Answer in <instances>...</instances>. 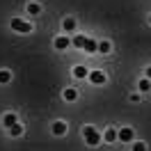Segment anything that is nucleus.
I'll use <instances>...</instances> for the list:
<instances>
[{
    "label": "nucleus",
    "mask_w": 151,
    "mask_h": 151,
    "mask_svg": "<svg viewBox=\"0 0 151 151\" xmlns=\"http://www.w3.org/2000/svg\"><path fill=\"white\" fill-rule=\"evenodd\" d=\"M83 135H85V144L87 147H96V144L101 142V135H99L92 126H85V128H83Z\"/></svg>",
    "instance_id": "nucleus-1"
},
{
    "label": "nucleus",
    "mask_w": 151,
    "mask_h": 151,
    "mask_svg": "<svg viewBox=\"0 0 151 151\" xmlns=\"http://www.w3.org/2000/svg\"><path fill=\"white\" fill-rule=\"evenodd\" d=\"M12 30H16V32H21V35H28V32H32V25H30L28 21H21V19H12Z\"/></svg>",
    "instance_id": "nucleus-2"
},
{
    "label": "nucleus",
    "mask_w": 151,
    "mask_h": 151,
    "mask_svg": "<svg viewBox=\"0 0 151 151\" xmlns=\"http://www.w3.org/2000/svg\"><path fill=\"white\" fill-rule=\"evenodd\" d=\"M53 46H55L57 50H66V48L71 46V39H69V37H55Z\"/></svg>",
    "instance_id": "nucleus-3"
},
{
    "label": "nucleus",
    "mask_w": 151,
    "mask_h": 151,
    "mask_svg": "<svg viewBox=\"0 0 151 151\" xmlns=\"http://www.w3.org/2000/svg\"><path fill=\"white\" fill-rule=\"evenodd\" d=\"M87 78H89L94 85H103V83H105V73H103V71H89Z\"/></svg>",
    "instance_id": "nucleus-4"
},
{
    "label": "nucleus",
    "mask_w": 151,
    "mask_h": 151,
    "mask_svg": "<svg viewBox=\"0 0 151 151\" xmlns=\"http://www.w3.org/2000/svg\"><path fill=\"white\" fill-rule=\"evenodd\" d=\"M50 131H53V135L62 137V135H66V124L64 122H55L53 126H50Z\"/></svg>",
    "instance_id": "nucleus-5"
},
{
    "label": "nucleus",
    "mask_w": 151,
    "mask_h": 151,
    "mask_svg": "<svg viewBox=\"0 0 151 151\" xmlns=\"http://www.w3.org/2000/svg\"><path fill=\"white\" fill-rule=\"evenodd\" d=\"M133 128H122V131L117 133V140H122V142H131L133 140Z\"/></svg>",
    "instance_id": "nucleus-6"
},
{
    "label": "nucleus",
    "mask_w": 151,
    "mask_h": 151,
    "mask_svg": "<svg viewBox=\"0 0 151 151\" xmlns=\"http://www.w3.org/2000/svg\"><path fill=\"white\" fill-rule=\"evenodd\" d=\"M16 122H19V117H16L14 112H7L5 117H2V126H5V128H12Z\"/></svg>",
    "instance_id": "nucleus-7"
},
{
    "label": "nucleus",
    "mask_w": 151,
    "mask_h": 151,
    "mask_svg": "<svg viewBox=\"0 0 151 151\" xmlns=\"http://www.w3.org/2000/svg\"><path fill=\"white\" fill-rule=\"evenodd\" d=\"M62 96H64V101H76V99H78V92H76L73 87H66L64 92H62Z\"/></svg>",
    "instance_id": "nucleus-8"
},
{
    "label": "nucleus",
    "mask_w": 151,
    "mask_h": 151,
    "mask_svg": "<svg viewBox=\"0 0 151 151\" xmlns=\"http://www.w3.org/2000/svg\"><path fill=\"white\" fill-rule=\"evenodd\" d=\"M73 76H76V78H87V76H89V71H87V66L78 64V66H73Z\"/></svg>",
    "instance_id": "nucleus-9"
},
{
    "label": "nucleus",
    "mask_w": 151,
    "mask_h": 151,
    "mask_svg": "<svg viewBox=\"0 0 151 151\" xmlns=\"http://www.w3.org/2000/svg\"><path fill=\"white\" fill-rule=\"evenodd\" d=\"M83 48H85L87 53H96V50H99V41H94V39H87Z\"/></svg>",
    "instance_id": "nucleus-10"
},
{
    "label": "nucleus",
    "mask_w": 151,
    "mask_h": 151,
    "mask_svg": "<svg viewBox=\"0 0 151 151\" xmlns=\"http://www.w3.org/2000/svg\"><path fill=\"white\" fill-rule=\"evenodd\" d=\"M28 14H30V16L41 14V5H39V2H30V5H28Z\"/></svg>",
    "instance_id": "nucleus-11"
},
{
    "label": "nucleus",
    "mask_w": 151,
    "mask_h": 151,
    "mask_svg": "<svg viewBox=\"0 0 151 151\" xmlns=\"http://www.w3.org/2000/svg\"><path fill=\"white\" fill-rule=\"evenodd\" d=\"M62 28H64V32H73L76 30V21L73 19H64L62 21Z\"/></svg>",
    "instance_id": "nucleus-12"
},
{
    "label": "nucleus",
    "mask_w": 151,
    "mask_h": 151,
    "mask_svg": "<svg viewBox=\"0 0 151 151\" xmlns=\"http://www.w3.org/2000/svg\"><path fill=\"white\" fill-rule=\"evenodd\" d=\"M85 41H87V37H83V35H76V37L71 39V44H73L76 48H83V46H85Z\"/></svg>",
    "instance_id": "nucleus-13"
},
{
    "label": "nucleus",
    "mask_w": 151,
    "mask_h": 151,
    "mask_svg": "<svg viewBox=\"0 0 151 151\" xmlns=\"http://www.w3.org/2000/svg\"><path fill=\"white\" fill-rule=\"evenodd\" d=\"M137 89H140V92H149L151 89V80L149 78H142L140 83H137Z\"/></svg>",
    "instance_id": "nucleus-14"
},
{
    "label": "nucleus",
    "mask_w": 151,
    "mask_h": 151,
    "mask_svg": "<svg viewBox=\"0 0 151 151\" xmlns=\"http://www.w3.org/2000/svg\"><path fill=\"white\" fill-rule=\"evenodd\" d=\"M9 80H12V71L0 69V85H5V83H9Z\"/></svg>",
    "instance_id": "nucleus-15"
},
{
    "label": "nucleus",
    "mask_w": 151,
    "mask_h": 151,
    "mask_svg": "<svg viewBox=\"0 0 151 151\" xmlns=\"http://www.w3.org/2000/svg\"><path fill=\"white\" fill-rule=\"evenodd\" d=\"M110 50H112L110 41H99V53H110Z\"/></svg>",
    "instance_id": "nucleus-16"
},
{
    "label": "nucleus",
    "mask_w": 151,
    "mask_h": 151,
    "mask_svg": "<svg viewBox=\"0 0 151 151\" xmlns=\"http://www.w3.org/2000/svg\"><path fill=\"white\" fill-rule=\"evenodd\" d=\"M9 133L14 135V137H19V135H23V126H21V124L16 122V124H14V126L9 128Z\"/></svg>",
    "instance_id": "nucleus-17"
},
{
    "label": "nucleus",
    "mask_w": 151,
    "mask_h": 151,
    "mask_svg": "<svg viewBox=\"0 0 151 151\" xmlns=\"http://www.w3.org/2000/svg\"><path fill=\"white\" fill-rule=\"evenodd\" d=\"M103 140H105V142H110V144H112V142L117 140V131H112V128H110V131H105Z\"/></svg>",
    "instance_id": "nucleus-18"
},
{
    "label": "nucleus",
    "mask_w": 151,
    "mask_h": 151,
    "mask_svg": "<svg viewBox=\"0 0 151 151\" xmlns=\"http://www.w3.org/2000/svg\"><path fill=\"white\" fill-rule=\"evenodd\" d=\"M131 151H147V144H144V142H133Z\"/></svg>",
    "instance_id": "nucleus-19"
},
{
    "label": "nucleus",
    "mask_w": 151,
    "mask_h": 151,
    "mask_svg": "<svg viewBox=\"0 0 151 151\" xmlns=\"http://www.w3.org/2000/svg\"><path fill=\"white\" fill-rule=\"evenodd\" d=\"M140 99H142L140 94H131V101H133V103H140Z\"/></svg>",
    "instance_id": "nucleus-20"
},
{
    "label": "nucleus",
    "mask_w": 151,
    "mask_h": 151,
    "mask_svg": "<svg viewBox=\"0 0 151 151\" xmlns=\"http://www.w3.org/2000/svg\"><path fill=\"white\" fill-rule=\"evenodd\" d=\"M147 78H149V80H151V66H149V69H147Z\"/></svg>",
    "instance_id": "nucleus-21"
},
{
    "label": "nucleus",
    "mask_w": 151,
    "mask_h": 151,
    "mask_svg": "<svg viewBox=\"0 0 151 151\" xmlns=\"http://www.w3.org/2000/svg\"><path fill=\"white\" fill-rule=\"evenodd\" d=\"M149 23H151V14H149Z\"/></svg>",
    "instance_id": "nucleus-22"
}]
</instances>
